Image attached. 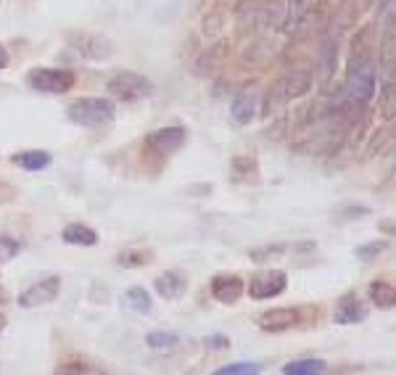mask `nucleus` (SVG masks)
Instances as JSON below:
<instances>
[{
  "mask_svg": "<svg viewBox=\"0 0 396 375\" xmlns=\"http://www.w3.org/2000/svg\"><path fill=\"white\" fill-rule=\"evenodd\" d=\"M378 106H381V117H383V119H396V82L381 87V101H378Z\"/></svg>",
  "mask_w": 396,
  "mask_h": 375,
  "instance_id": "obj_25",
  "label": "nucleus"
},
{
  "mask_svg": "<svg viewBox=\"0 0 396 375\" xmlns=\"http://www.w3.org/2000/svg\"><path fill=\"white\" fill-rule=\"evenodd\" d=\"M209 291H212V296H214L219 304H235L243 296V291H246V283L240 275H230V272H219L212 278L209 283Z\"/></svg>",
  "mask_w": 396,
  "mask_h": 375,
  "instance_id": "obj_8",
  "label": "nucleus"
},
{
  "mask_svg": "<svg viewBox=\"0 0 396 375\" xmlns=\"http://www.w3.org/2000/svg\"><path fill=\"white\" fill-rule=\"evenodd\" d=\"M204 346L212 351H225V349H230V339L225 336V333H212L209 339H204Z\"/></svg>",
  "mask_w": 396,
  "mask_h": 375,
  "instance_id": "obj_32",
  "label": "nucleus"
},
{
  "mask_svg": "<svg viewBox=\"0 0 396 375\" xmlns=\"http://www.w3.org/2000/svg\"><path fill=\"white\" fill-rule=\"evenodd\" d=\"M145 145H151L156 154H175L185 145V130L182 127H161L156 133H151L145 138Z\"/></svg>",
  "mask_w": 396,
  "mask_h": 375,
  "instance_id": "obj_10",
  "label": "nucleus"
},
{
  "mask_svg": "<svg viewBox=\"0 0 396 375\" xmlns=\"http://www.w3.org/2000/svg\"><path fill=\"white\" fill-rule=\"evenodd\" d=\"M124 304L138 315H151L154 312V299L143 286H132V288L124 291Z\"/></svg>",
  "mask_w": 396,
  "mask_h": 375,
  "instance_id": "obj_18",
  "label": "nucleus"
},
{
  "mask_svg": "<svg viewBox=\"0 0 396 375\" xmlns=\"http://www.w3.org/2000/svg\"><path fill=\"white\" fill-rule=\"evenodd\" d=\"M283 19H286V13H283V0H267V3H264V16H262L264 24L280 27Z\"/></svg>",
  "mask_w": 396,
  "mask_h": 375,
  "instance_id": "obj_27",
  "label": "nucleus"
},
{
  "mask_svg": "<svg viewBox=\"0 0 396 375\" xmlns=\"http://www.w3.org/2000/svg\"><path fill=\"white\" fill-rule=\"evenodd\" d=\"M61 241L69 243V246H96L98 233L85 222H72L61 230Z\"/></svg>",
  "mask_w": 396,
  "mask_h": 375,
  "instance_id": "obj_13",
  "label": "nucleus"
},
{
  "mask_svg": "<svg viewBox=\"0 0 396 375\" xmlns=\"http://www.w3.org/2000/svg\"><path fill=\"white\" fill-rule=\"evenodd\" d=\"M370 214V206H360V204H351V206H344L341 212H338V219L341 222H351V219H362Z\"/></svg>",
  "mask_w": 396,
  "mask_h": 375,
  "instance_id": "obj_31",
  "label": "nucleus"
},
{
  "mask_svg": "<svg viewBox=\"0 0 396 375\" xmlns=\"http://www.w3.org/2000/svg\"><path fill=\"white\" fill-rule=\"evenodd\" d=\"M6 325H8V320H6V317L0 315V333H3V330H6Z\"/></svg>",
  "mask_w": 396,
  "mask_h": 375,
  "instance_id": "obj_36",
  "label": "nucleus"
},
{
  "mask_svg": "<svg viewBox=\"0 0 396 375\" xmlns=\"http://www.w3.org/2000/svg\"><path fill=\"white\" fill-rule=\"evenodd\" d=\"M381 13H383V19L388 24H394L396 22V0H383L381 3Z\"/></svg>",
  "mask_w": 396,
  "mask_h": 375,
  "instance_id": "obj_33",
  "label": "nucleus"
},
{
  "mask_svg": "<svg viewBox=\"0 0 396 375\" xmlns=\"http://www.w3.org/2000/svg\"><path fill=\"white\" fill-rule=\"evenodd\" d=\"M338 53H336V40H325L320 53H317V82H328L333 72H336Z\"/></svg>",
  "mask_w": 396,
  "mask_h": 375,
  "instance_id": "obj_14",
  "label": "nucleus"
},
{
  "mask_svg": "<svg viewBox=\"0 0 396 375\" xmlns=\"http://www.w3.org/2000/svg\"><path fill=\"white\" fill-rule=\"evenodd\" d=\"M283 251H286V246H283V243H272V246H262V249H251V251H249V259H251V262H259V265H262V262H270V259H277V256L283 254Z\"/></svg>",
  "mask_w": 396,
  "mask_h": 375,
  "instance_id": "obj_28",
  "label": "nucleus"
},
{
  "mask_svg": "<svg viewBox=\"0 0 396 375\" xmlns=\"http://www.w3.org/2000/svg\"><path fill=\"white\" fill-rule=\"evenodd\" d=\"M177 344H180V336L172 333V330H151V333L145 336V346L156 351H169V349H175Z\"/></svg>",
  "mask_w": 396,
  "mask_h": 375,
  "instance_id": "obj_22",
  "label": "nucleus"
},
{
  "mask_svg": "<svg viewBox=\"0 0 396 375\" xmlns=\"http://www.w3.org/2000/svg\"><path fill=\"white\" fill-rule=\"evenodd\" d=\"M3 66H8V50L0 45V69H3Z\"/></svg>",
  "mask_w": 396,
  "mask_h": 375,
  "instance_id": "obj_35",
  "label": "nucleus"
},
{
  "mask_svg": "<svg viewBox=\"0 0 396 375\" xmlns=\"http://www.w3.org/2000/svg\"><path fill=\"white\" fill-rule=\"evenodd\" d=\"M288 288V275L283 272V270H262V272H256L251 280H249V296H251L254 302H267V299H275L280 296L283 291Z\"/></svg>",
  "mask_w": 396,
  "mask_h": 375,
  "instance_id": "obj_3",
  "label": "nucleus"
},
{
  "mask_svg": "<svg viewBox=\"0 0 396 375\" xmlns=\"http://www.w3.org/2000/svg\"><path fill=\"white\" fill-rule=\"evenodd\" d=\"M256 117V96L254 93H238L233 101V122L235 124H249Z\"/></svg>",
  "mask_w": 396,
  "mask_h": 375,
  "instance_id": "obj_17",
  "label": "nucleus"
},
{
  "mask_svg": "<svg viewBox=\"0 0 396 375\" xmlns=\"http://www.w3.org/2000/svg\"><path fill=\"white\" fill-rule=\"evenodd\" d=\"M328 362L317 357H304V360H291L283 365V375H325Z\"/></svg>",
  "mask_w": 396,
  "mask_h": 375,
  "instance_id": "obj_16",
  "label": "nucleus"
},
{
  "mask_svg": "<svg viewBox=\"0 0 396 375\" xmlns=\"http://www.w3.org/2000/svg\"><path fill=\"white\" fill-rule=\"evenodd\" d=\"M301 323V312L293 307H277V309H267L264 315H259V328L264 333H286L291 328H296Z\"/></svg>",
  "mask_w": 396,
  "mask_h": 375,
  "instance_id": "obj_7",
  "label": "nucleus"
},
{
  "mask_svg": "<svg viewBox=\"0 0 396 375\" xmlns=\"http://www.w3.org/2000/svg\"><path fill=\"white\" fill-rule=\"evenodd\" d=\"M154 288L161 299H167V302H177L185 296V291H188V280L182 272H175V270H169V272H161L156 280H154Z\"/></svg>",
  "mask_w": 396,
  "mask_h": 375,
  "instance_id": "obj_11",
  "label": "nucleus"
},
{
  "mask_svg": "<svg viewBox=\"0 0 396 375\" xmlns=\"http://www.w3.org/2000/svg\"><path fill=\"white\" fill-rule=\"evenodd\" d=\"M27 82H29V87H35L37 93L61 96L74 87V72H69V69H32Z\"/></svg>",
  "mask_w": 396,
  "mask_h": 375,
  "instance_id": "obj_5",
  "label": "nucleus"
},
{
  "mask_svg": "<svg viewBox=\"0 0 396 375\" xmlns=\"http://www.w3.org/2000/svg\"><path fill=\"white\" fill-rule=\"evenodd\" d=\"M61 293V278L59 275H48V278L37 280L35 286H29L27 291H22L19 296V307L24 309H35V307H45L53 304Z\"/></svg>",
  "mask_w": 396,
  "mask_h": 375,
  "instance_id": "obj_6",
  "label": "nucleus"
},
{
  "mask_svg": "<svg viewBox=\"0 0 396 375\" xmlns=\"http://www.w3.org/2000/svg\"><path fill=\"white\" fill-rule=\"evenodd\" d=\"M378 230L383 233V235L396 238V217H383L381 222H378Z\"/></svg>",
  "mask_w": 396,
  "mask_h": 375,
  "instance_id": "obj_34",
  "label": "nucleus"
},
{
  "mask_svg": "<svg viewBox=\"0 0 396 375\" xmlns=\"http://www.w3.org/2000/svg\"><path fill=\"white\" fill-rule=\"evenodd\" d=\"M309 8H312V0H288L286 3V22H288L291 27L301 24V19L309 13Z\"/></svg>",
  "mask_w": 396,
  "mask_h": 375,
  "instance_id": "obj_26",
  "label": "nucleus"
},
{
  "mask_svg": "<svg viewBox=\"0 0 396 375\" xmlns=\"http://www.w3.org/2000/svg\"><path fill=\"white\" fill-rule=\"evenodd\" d=\"M66 117L80 127H106L117 117V106L108 98H80L69 103Z\"/></svg>",
  "mask_w": 396,
  "mask_h": 375,
  "instance_id": "obj_1",
  "label": "nucleus"
},
{
  "mask_svg": "<svg viewBox=\"0 0 396 375\" xmlns=\"http://www.w3.org/2000/svg\"><path fill=\"white\" fill-rule=\"evenodd\" d=\"M22 251V241H16L11 235H0V262H11L13 256Z\"/></svg>",
  "mask_w": 396,
  "mask_h": 375,
  "instance_id": "obj_30",
  "label": "nucleus"
},
{
  "mask_svg": "<svg viewBox=\"0 0 396 375\" xmlns=\"http://www.w3.org/2000/svg\"><path fill=\"white\" fill-rule=\"evenodd\" d=\"M367 315H370L367 304L362 302L357 293H346V296L338 299L333 323H338V325H357V323H365Z\"/></svg>",
  "mask_w": 396,
  "mask_h": 375,
  "instance_id": "obj_9",
  "label": "nucleus"
},
{
  "mask_svg": "<svg viewBox=\"0 0 396 375\" xmlns=\"http://www.w3.org/2000/svg\"><path fill=\"white\" fill-rule=\"evenodd\" d=\"M106 87L111 96L122 98V101H138V98L151 96V90H154L151 80H145L143 74L138 72H117L106 82Z\"/></svg>",
  "mask_w": 396,
  "mask_h": 375,
  "instance_id": "obj_4",
  "label": "nucleus"
},
{
  "mask_svg": "<svg viewBox=\"0 0 396 375\" xmlns=\"http://www.w3.org/2000/svg\"><path fill=\"white\" fill-rule=\"evenodd\" d=\"M283 93H286V98H299L304 96L309 87H312V74L304 72V69H296V72H291L283 82Z\"/></svg>",
  "mask_w": 396,
  "mask_h": 375,
  "instance_id": "obj_19",
  "label": "nucleus"
},
{
  "mask_svg": "<svg viewBox=\"0 0 396 375\" xmlns=\"http://www.w3.org/2000/svg\"><path fill=\"white\" fill-rule=\"evenodd\" d=\"M386 251V241H372V243H362L354 249V256L360 259V262H372L375 256H381Z\"/></svg>",
  "mask_w": 396,
  "mask_h": 375,
  "instance_id": "obj_29",
  "label": "nucleus"
},
{
  "mask_svg": "<svg viewBox=\"0 0 396 375\" xmlns=\"http://www.w3.org/2000/svg\"><path fill=\"white\" fill-rule=\"evenodd\" d=\"M346 87L354 101H370L375 96V64L367 53H354L346 69Z\"/></svg>",
  "mask_w": 396,
  "mask_h": 375,
  "instance_id": "obj_2",
  "label": "nucleus"
},
{
  "mask_svg": "<svg viewBox=\"0 0 396 375\" xmlns=\"http://www.w3.org/2000/svg\"><path fill=\"white\" fill-rule=\"evenodd\" d=\"M264 370L262 362H254V360H240V362H228L222 367H217L212 375H259Z\"/></svg>",
  "mask_w": 396,
  "mask_h": 375,
  "instance_id": "obj_23",
  "label": "nucleus"
},
{
  "mask_svg": "<svg viewBox=\"0 0 396 375\" xmlns=\"http://www.w3.org/2000/svg\"><path fill=\"white\" fill-rule=\"evenodd\" d=\"M367 296H370L372 307H378V309H394L396 307V286L388 280H372Z\"/></svg>",
  "mask_w": 396,
  "mask_h": 375,
  "instance_id": "obj_15",
  "label": "nucleus"
},
{
  "mask_svg": "<svg viewBox=\"0 0 396 375\" xmlns=\"http://www.w3.org/2000/svg\"><path fill=\"white\" fill-rule=\"evenodd\" d=\"M53 375H108L101 365L87 362V360H69V362H59Z\"/></svg>",
  "mask_w": 396,
  "mask_h": 375,
  "instance_id": "obj_20",
  "label": "nucleus"
},
{
  "mask_svg": "<svg viewBox=\"0 0 396 375\" xmlns=\"http://www.w3.org/2000/svg\"><path fill=\"white\" fill-rule=\"evenodd\" d=\"M13 164L27 172H40L50 164V154L48 151H22L13 156Z\"/></svg>",
  "mask_w": 396,
  "mask_h": 375,
  "instance_id": "obj_21",
  "label": "nucleus"
},
{
  "mask_svg": "<svg viewBox=\"0 0 396 375\" xmlns=\"http://www.w3.org/2000/svg\"><path fill=\"white\" fill-rule=\"evenodd\" d=\"M151 259H154V254L145 251V249H130V251H122V254L117 256V262H119L122 267H127V270L151 265Z\"/></svg>",
  "mask_w": 396,
  "mask_h": 375,
  "instance_id": "obj_24",
  "label": "nucleus"
},
{
  "mask_svg": "<svg viewBox=\"0 0 396 375\" xmlns=\"http://www.w3.org/2000/svg\"><path fill=\"white\" fill-rule=\"evenodd\" d=\"M381 77L383 85L396 82V32H386L381 40Z\"/></svg>",
  "mask_w": 396,
  "mask_h": 375,
  "instance_id": "obj_12",
  "label": "nucleus"
}]
</instances>
